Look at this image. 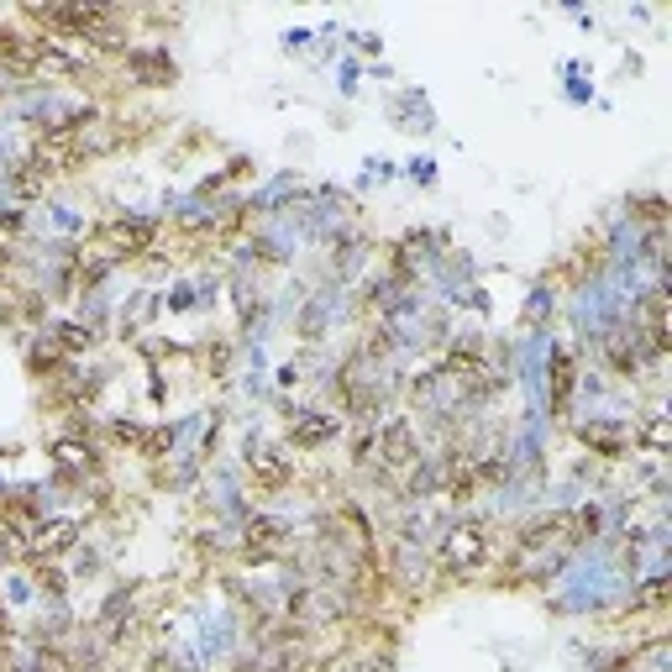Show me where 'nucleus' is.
<instances>
[{
	"mask_svg": "<svg viewBox=\"0 0 672 672\" xmlns=\"http://www.w3.org/2000/svg\"><path fill=\"white\" fill-rule=\"evenodd\" d=\"M489 557H494V547H489V530L478 526V521H457V526L441 536V562H447V573H478V567H489Z\"/></svg>",
	"mask_w": 672,
	"mask_h": 672,
	"instance_id": "f257e3e1",
	"label": "nucleus"
},
{
	"mask_svg": "<svg viewBox=\"0 0 672 672\" xmlns=\"http://www.w3.org/2000/svg\"><path fill=\"white\" fill-rule=\"evenodd\" d=\"M284 541H290V521H279V515H253V521L242 526V562H247V567L279 562V557H284Z\"/></svg>",
	"mask_w": 672,
	"mask_h": 672,
	"instance_id": "f03ea898",
	"label": "nucleus"
},
{
	"mask_svg": "<svg viewBox=\"0 0 672 672\" xmlns=\"http://www.w3.org/2000/svg\"><path fill=\"white\" fill-rule=\"evenodd\" d=\"M48 48H53V42H42V37H32V32H22V27H0V69L16 74V80L42 74Z\"/></svg>",
	"mask_w": 672,
	"mask_h": 672,
	"instance_id": "7ed1b4c3",
	"label": "nucleus"
},
{
	"mask_svg": "<svg viewBox=\"0 0 672 672\" xmlns=\"http://www.w3.org/2000/svg\"><path fill=\"white\" fill-rule=\"evenodd\" d=\"M80 547V521L74 515H53V521H37L27 536V557L32 562H59Z\"/></svg>",
	"mask_w": 672,
	"mask_h": 672,
	"instance_id": "20e7f679",
	"label": "nucleus"
},
{
	"mask_svg": "<svg viewBox=\"0 0 672 672\" xmlns=\"http://www.w3.org/2000/svg\"><path fill=\"white\" fill-rule=\"evenodd\" d=\"M379 463L394 473H405L420 463V437H415V426H410L405 415H394V420H383L379 431Z\"/></svg>",
	"mask_w": 672,
	"mask_h": 672,
	"instance_id": "39448f33",
	"label": "nucleus"
},
{
	"mask_svg": "<svg viewBox=\"0 0 672 672\" xmlns=\"http://www.w3.org/2000/svg\"><path fill=\"white\" fill-rule=\"evenodd\" d=\"M152 236H158V221H137V216L106 227V242H111V253H121V258H143L147 247H152Z\"/></svg>",
	"mask_w": 672,
	"mask_h": 672,
	"instance_id": "423d86ee",
	"label": "nucleus"
},
{
	"mask_svg": "<svg viewBox=\"0 0 672 672\" xmlns=\"http://www.w3.org/2000/svg\"><path fill=\"white\" fill-rule=\"evenodd\" d=\"M294 484V463L279 452V447H268L258 452V463H253V489H264V494H284Z\"/></svg>",
	"mask_w": 672,
	"mask_h": 672,
	"instance_id": "0eeeda50",
	"label": "nucleus"
},
{
	"mask_svg": "<svg viewBox=\"0 0 672 672\" xmlns=\"http://www.w3.org/2000/svg\"><path fill=\"white\" fill-rule=\"evenodd\" d=\"M337 431H342V420H337V415H300V420L290 426L294 447H326Z\"/></svg>",
	"mask_w": 672,
	"mask_h": 672,
	"instance_id": "6e6552de",
	"label": "nucleus"
},
{
	"mask_svg": "<svg viewBox=\"0 0 672 672\" xmlns=\"http://www.w3.org/2000/svg\"><path fill=\"white\" fill-rule=\"evenodd\" d=\"M132 69L143 74V85H174V63H169V53H158V48H137Z\"/></svg>",
	"mask_w": 672,
	"mask_h": 672,
	"instance_id": "1a4fd4ad",
	"label": "nucleus"
},
{
	"mask_svg": "<svg viewBox=\"0 0 672 672\" xmlns=\"http://www.w3.org/2000/svg\"><path fill=\"white\" fill-rule=\"evenodd\" d=\"M53 463H63V468H95L100 457H95V447H85V441H53Z\"/></svg>",
	"mask_w": 672,
	"mask_h": 672,
	"instance_id": "9d476101",
	"label": "nucleus"
},
{
	"mask_svg": "<svg viewBox=\"0 0 672 672\" xmlns=\"http://www.w3.org/2000/svg\"><path fill=\"white\" fill-rule=\"evenodd\" d=\"M27 536H32V530L0 521V562H22V557H27Z\"/></svg>",
	"mask_w": 672,
	"mask_h": 672,
	"instance_id": "9b49d317",
	"label": "nucleus"
},
{
	"mask_svg": "<svg viewBox=\"0 0 672 672\" xmlns=\"http://www.w3.org/2000/svg\"><path fill=\"white\" fill-rule=\"evenodd\" d=\"M447 494H452V499H468V494H473V468H468V457H452V463H447Z\"/></svg>",
	"mask_w": 672,
	"mask_h": 672,
	"instance_id": "f8f14e48",
	"label": "nucleus"
},
{
	"mask_svg": "<svg viewBox=\"0 0 672 672\" xmlns=\"http://www.w3.org/2000/svg\"><path fill=\"white\" fill-rule=\"evenodd\" d=\"M32 573H37V588H42L48 599H63V573H59V562H32Z\"/></svg>",
	"mask_w": 672,
	"mask_h": 672,
	"instance_id": "ddd939ff",
	"label": "nucleus"
},
{
	"mask_svg": "<svg viewBox=\"0 0 672 672\" xmlns=\"http://www.w3.org/2000/svg\"><path fill=\"white\" fill-rule=\"evenodd\" d=\"M646 447V452H662L668 447V426H662V415H646V426H642V437H636Z\"/></svg>",
	"mask_w": 672,
	"mask_h": 672,
	"instance_id": "4468645a",
	"label": "nucleus"
},
{
	"mask_svg": "<svg viewBox=\"0 0 672 672\" xmlns=\"http://www.w3.org/2000/svg\"><path fill=\"white\" fill-rule=\"evenodd\" d=\"M89 342H95V337H89V326H59V347L63 352H89Z\"/></svg>",
	"mask_w": 672,
	"mask_h": 672,
	"instance_id": "2eb2a0df",
	"label": "nucleus"
},
{
	"mask_svg": "<svg viewBox=\"0 0 672 672\" xmlns=\"http://www.w3.org/2000/svg\"><path fill=\"white\" fill-rule=\"evenodd\" d=\"M642 604H668V578H651L642 594Z\"/></svg>",
	"mask_w": 672,
	"mask_h": 672,
	"instance_id": "dca6fc26",
	"label": "nucleus"
},
{
	"mask_svg": "<svg viewBox=\"0 0 672 672\" xmlns=\"http://www.w3.org/2000/svg\"><path fill=\"white\" fill-rule=\"evenodd\" d=\"M5 642H11V620H5V610H0V657H5Z\"/></svg>",
	"mask_w": 672,
	"mask_h": 672,
	"instance_id": "f3484780",
	"label": "nucleus"
},
{
	"mask_svg": "<svg viewBox=\"0 0 672 672\" xmlns=\"http://www.w3.org/2000/svg\"><path fill=\"white\" fill-rule=\"evenodd\" d=\"M11 264H16V258H11V247L0 242V273H11Z\"/></svg>",
	"mask_w": 672,
	"mask_h": 672,
	"instance_id": "a211bd4d",
	"label": "nucleus"
},
{
	"mask_svg": "<svg viewBox=\"0 0 672 672\" xmlns=\"http://www.w3.org/2000/svg\"><path fill=\"white\" fill-rule=\"evenodd\" d=\"M0 672H16V668H11V662H5V657H0Z\"/></svg>",
	"mask_w": 672,
	"mask_h": 672,
	"instance_id": "6ab92c4d",
	"label": "nucleus"
}]
</instances>
